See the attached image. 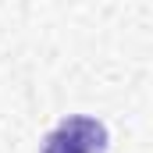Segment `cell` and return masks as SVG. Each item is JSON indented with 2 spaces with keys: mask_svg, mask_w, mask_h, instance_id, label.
Masks as SVG:
<instances>
[{
  "mask_svg": "<svg viewBox=\"0 0 153 153\" xmlns=\"http://www.w3.org/2000/svg\"><path fill=\"white\" fill-rule=\"evenodd\" d=\"M107 146H111V132L100 117L71 114L61 117L43 135L39 153H107Z\"/></svg>",
  "mask_w": 153,
  "mask_h": 153,
  "instance_id": "6da1fadb",
  "label": "cell"
}]
</instances>
